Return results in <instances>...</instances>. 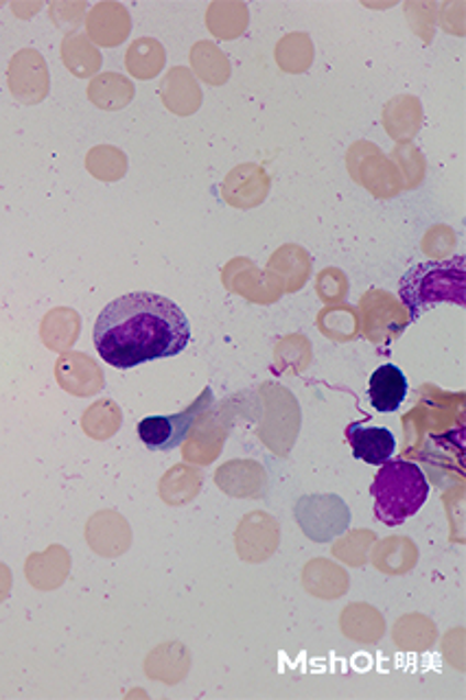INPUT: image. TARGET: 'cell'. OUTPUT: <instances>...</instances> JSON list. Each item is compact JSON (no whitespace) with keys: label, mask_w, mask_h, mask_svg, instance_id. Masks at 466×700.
Instances as JSON below:
<instances>
[{"label":"cell","mask_w":466,"mask_h":700,"mask_svg":"<svg viewBox=\"0 0 466 700\" xmlns=\"http://www.w3.org/2000/svg\"><path fill=\"white\" fill-rule=\"evenodd\" d=\"M165 66V48L152 37L136 40L127 51V70L138 79L156 77Z\"/></svg>","instance_id":"obj_12"},{"label":"cell","mask_w":466,"mask_h":700,"mask_svg":"<svg viewBox=\"0 0 466 700\" xmlns=\"http://www.w3.org/2000/svg\"><path fill=\"white\" fill-rule=\"evenodd\" d=\"M377 521L397 527L414 516L430 497V481L419 465L408 460H388L373 479Z\"/></svg>","instance_id":"obj_2"},{"label":"cell","mask_w":466,"mask_h":700,"mask_svg":"<svg viewBox=\"0 0 466 700\" xmlns=\"http://www.w3.org/2000/svg\"><path fill=\"white\" fill-rule=\"evenodd\" d=\"M191 342L185 311L169 298L136 291L112 300L97 318L95 348L119 370L180 355Z\"/></svg>","instance_id":"obj_1"},{"label":"cell","mask_w":466,"mask_h":700,"mask_svg":"<svg viewBox=\"0 0 466 700\" xmlns=\"http://www.w3.org/2000/svg\"><path fill=\"white\" fill-rule=\"evenodd\" d=\"M7 79L13 99L24 105H35L48 95L46 62L33 48H24L13 55Z\"/></svg>","instance_id":"obj_5"},{"label":"cell","mask_w":466,"mask_h":700,"mask_svg":"<svg viewBox=\"0 0 466 700\" xmlns=\"http://www.w3.org/2000/svg\"><path fill=\"white\" fill-rule=\"evenodd\" d=\"M191 62L196 66V70L200 73L202 79H207L209 84H222L231 70H229V64L226 59L222 57V53L209 44V42H200L193 53H191Z\"/></svg>","instance_id":"obj_13"},{"label":"cell","mask_w":466,"mask_h":700,"mask_svg":"<svg viewBox=\"0 0 466 700\" xmlns=\"http://www.w3.org/2000/svg\"><path fill=\"white\" fill-rule=\"evenodd\" d=\"M7 589H9V571H7V567L0 565V600L4 598Z\"/></svg>","instance_id":"obj_16"},{"label":"cell","mask_w":466,"mask_h":700,"mask_svg":"<svg viewBox=\"0 0 466 700\" xmlns=\"http://www.w3.org/2000/svg\"><path fill=\"white\" fill-rule=\"evenodd\" d=\"M62 57L66 68L77 77H90L101 66V55L86 35H66L62 44Z\"/></svg>","instance_id":"obj_11"},{"label":"cell","mask_w":466,"mask_h":700,"mask_svg":"<svg viewBox=\"0 0 466 700\" xmlns=\"http://www.w3.org/2000/svg\"><path fill=\"white\" fill-rule=\"evenodd\" d=\"M134 97V86L121 75H101L88 88V99L101 110H121Z\"/></svg>","instance_id":"obj_10"},{"label":"cell","mask_w":466,"mask_h":700,"mask_svg":"<svg viewBox=\"0 0 466 700\" xmlns=\"http://www.w3.org/2000/svg\"><path fill=\"white\" fill-rule=\"evenodd\" d=\"M213 405V392L207 388L187 410L169 416H147L138 423L136 432L149 452H174L180 447L204 412Z\"/></svg>","instance_id":"obj_4"},{"label":"cell","mask_w":466,"mask_h":700,"mask_svg":"<svg viewBox=\"0 0 466 700\" xmlns=\"http://www.w3.org/2000/svg\"><path fill=\"white\" fill-rule=\"evenodd\" d=\"M401 298L410 307L412 320L436 302H458L465 307V258L423 263L401 280Z\"/></svg>","instance_id":"obj_3"},{"label":"cell","mask_w":466,"mask_h":700,"mask_svg":"<svg viewBox=\"0 0 466 700\" xmlns=\"http://www.w3.org/2000/svg\"><path fill=\"white\" fill-rule=\"evenodd\" d=\"M130 13L116 2H101L88 13V35L103 46L121 44L130 33Z\"/></svg>","instance_id":"obj_7"},{"label":"cell","mask_w":466,"mask_h":700,"mask_svg":"<svg viewBox=\"0 0 466 700\" xmlns=\"http://www.w3.org/2000/svg\"><path fill=\"white\" fill-rule=\"evenodd\" d=\"M368 397L377 412H397L408 397V377L401 368L386 364L373 373Z\"/></svg>","instance_id":"obj_8"},{"label":"cell","mask_w":466,"mask_h":700,"mask_svg":"<svg viewBox=\"0 0 466 700\" xmlns=\"http://www.w3.org/2000/svg\"><path fill=\"white\" fill-rule=\"evenodd\" d=\"M40 9V2L35 4H20V2H13V11L20 15V18H26L31 11H37Z\"/></svg>","instance_id":"obj_15"},{"label":"cell","mask_w":466,"mask_h":700,"mask_svg":"<svg viewBox=\"0 0 466 700\" xmlns=\"http://www.w3.org/2000/svg\"><path fill=\"white\" fill-rule=\"evenodd\" d=\"M346 441L353 449V456L373 467L388 463L397 449V441L386 427H370L364 423H351L346 427Z\"/></svg>","instance_id":"obj_6"},{"label":"cell","mask_w":466,"mask_h":700,"mask_svg":"<svg viewBox=\"0 0 466 700\" xmlns=\"http://www.w3.org/2000/svg\"><path fill=\"white\" fill-rule=\"evenodd\" d=\"M125 154L114 147H97L88 154V169L99 180H119L125 174Z\"/></svg>","instance_id":"obj_14"},{"label":"cell","mask_w":466,"mask_h":700,"mask_svg":"<svg viewBox=\"0 0 466 700\" xmlns=\"http://www.w3.org/2000/svg\"><path fill=\"white\" fill-rule=\"evenodd\" d=\"M163 99L171 112L191 114L200 108L202 92L187 68H174L165 79Z\"/></svg>","instance_id":"obj_9"}]
</instances>
